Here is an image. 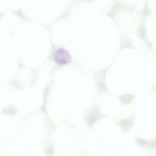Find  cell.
Here are the masks:
<instances>
[{
	"instance_id": "6da1fadb",
	"label": "cell",
	"mask_w": 156,
	"mask_h": 156,
	"mask_svg": "<svg viewBox=\"0 0 156 156\" xmlns=\"http://www.w3.org/2000/svg\"><path fill=\"white\" fill-rule=\"evenodd\" d=\"M55 59L56 62L59 65L68 64L71 60L70 54L64 49H58L55 54Z\"/></svg>"
}]
</instances>
